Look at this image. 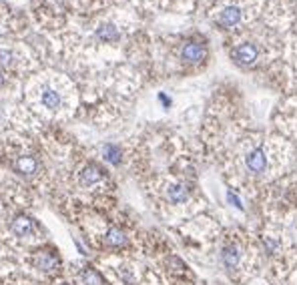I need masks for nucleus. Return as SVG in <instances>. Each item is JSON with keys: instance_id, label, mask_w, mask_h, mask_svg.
I'll list each match as a JSON object with an SVG mask.
<instances>
[{"instance_id": "f257e3e1", "label": "nucleus", "mask_w": 297, "mask_h": 285, "mask_svg": "<svg viewBox=\"0 0 297 285\" xmlns=\"http://www.w3.org/2000/svg\"><path fill=\"white\" fill-rule=\"evenodd\" d=\"M35 265L40 269V271H56L58 267H61V259H58V255L54 251H48V249H42L38 255L35 257Z\"/></svg>"}, {"instance_id": "ddd939ff", "label": "nucleus", "mask_w": 297, "mask_h": 285, "mask_svg": "<svg viewBox=\"0 0 297 285\" xmlns=\"http://www.w3.org/2000/svg\"><path fill=\"white\" fill-rule=\"evenodd\" d=\"M40 101H42V105L46 109H58V107H61V97H58V92L52 90V88H44L42 90Z\"/></svg>"}, {"instance_id": "423d86ee", "label": "nucleus", "mask_w": 297, "mask_h": 285, "mask_svg": "<svg viewBox=\"0 0 297 285\" xmlns=\"http://www.w3.org/2000/svg\"><path fill=\"white\" fill-rule=\"evenodd\" d=\"M183 58L187 60V62H201L203 58H205V46L203 44H199V42H187L185 46H183Z\"/></svg>"}, {"instance_id": "a211bd4d", "label": "nucleus", "mask_w": 297, "mask_h": 285, "mask_svg": "<svg viewBox=\"0 0 297 285\" xmlns=\"http://www.w3.org/2000/svg\"><path fill=\"white\" fill-rule=\"evenodd\" d=\"M159 99H161V101H163V103H165V105H167V107H169V105H171V101H169V99H167V97H165V94H159Z\"/></svg>"}, {"instance_id": "0eeeda50", "label": "nucleus", "mask_w": 297, "mask_h": 285, "mask_svg": "<svg viewBox=\"0 0 297 285\" xmlns=\"http://www.w3.org/2000/svg\"><path fill=\"white\" fill-rule=\"evenodd\" d=\"M239 20H241V10L237 8V6H227L219 14V24L225 26V28H231L235 24H239Z\"/></svg>"}, {"instance_id": "f3484780", "label": "nucleus", "mask_w": 297, "mask_h": 285, "mask_svg": "<svg viewBox=\"0 0 297 285\" xmlns=\"http://www.w3.org/2000/svg\"><path fill=\"white\" fill-rule=\"evenodd\" d=\"M227 197H229V201H231V203H233L235 207H241V203H239V199H237V197H235L233 193H227Z\"/></svg>"}, {"instance_id": "7ed1b4c3", "label": "nucleus", "mask_w": 297, "mask_h": 285, "mask_svg": "<svg viewBox=\"0 0 297 285\" xmlns=\"http://www.w3.org/2000/svg\"><path fill=\"white\" fill-rule=\"evenodd\" d=\"M105 179V171L99 167V165H86L82 171H80V183L84 187H93L97 183H101Z\"/></svg>"}, {"instance_id": "f8f14e48", "label": "nucleus", "mask_w": 297, "mask_h": 285, "mask_svg": "<svg viewBox=\"0 0 297 285\" xmlns=\"http://www.w3.org/2000/svg\"><path fill=\"white\" fill-rule=\"evenodd\" d=\"M97 39L103 41V42H112V41L118 39V30H116V26H112V24H103V26L97 30Z\"/></svg>"}, {"instance_id": "6ab92c4d", "label": "nucleus", "mask_w": 297, "mask_h": 285, "mask_svg": "<svg viewBox=\"0 0 297 285\" xmlns=\"http://www.w3.org/2000/svg\"><path fill=\"white\" fill-rule=\"evenodd\" d=\"M2 82H4V73H2V69H0V86H2Z\"/></svg>"}, {"instance_id": "6e6552de", "label": "nucleus", "mask_w": 297, "mask_h": 285, "mask_svg": "<svg viewBox=\"0 0 297 285\" xmlns=\"http://www.w3.org/2000/svg\"><path fill=\"white\" fill-rule=\"evenodd\" d=\"M167 197H169L171 203H185V201L189 199V189H187V185H183V183H175V185L169 187Z\"/></svg>"}, {"instance_id": "39448f33", "label": "nucleus", "mask_w": 297, "mask_h": 285, "mask_svg": "<svg viewBox=\"0 0 297 285\" xmlns=\"http://www.w3.org/2000/svg\"><path fill=\"white\" fill-rule=\"evenodd\" d=\"M233 56H235L237 62H241V65H253V62L257 60V46L251 44V42H245V44L235 48Z\"/></svg>"}, {"instance_id": "4468645a", "label": "nucleus", "mask_w": 297, "mask_h": 285, "mask_svg": "<svg viewBox=\"0 0 297 285\" xmlns=\"http://www.w3.org/2000/svg\"><path fill=\"white\" fill-rule=\"evenodd\" d=\"M103 155H105V161H109L112 165H118L121 159H123V153H121V149H118L116 145H105L103 147Z\"/></svg>"}, {"instance_id": "9b49d317", "label": "nucleus", "mask_w": 297, "mask_h": 285, "mask_svg": "<svg viewBox=\"0 0 297 285\" xmlns=\"http://www.w3.org/2000/svg\"><path fill=\"white\" fill-rule=\"evenodd\" d=\"M38 169V163L33 159V157H20L16 161V171L22 175H35Z\"/></svg>"}, {"instance_id": "9d476101", "label": "nucleus", "mask_w": 297, "mask_h": 285, "mask_svg": "<svg viewBox=\"0 0 297 285\" xmlns=\"http://www.w3.org/2000/svg\"><path fill=\"white\" fill-rule=\"evenodd\" d=\"M221 259H223V263H225V267H229V269H235L237 265H239V259H241V255H239V249L237 247H225L223 249V253H221Z\"/></svg>"}, {"instance_id": "20e7f679", "label": "nucleus", "mask_w": 297, "mask_h": 285, "mask_svg": "<svg viewBox=\"0 0 297 285\" xmlns=\"http://www.w3.org/2000/svg\"><path fill=\"white\" fill-rule=\"evenodd\" d=\"M10 229L18 237H28V235H33V231H35V223H33V219H28L26 215H16L12 219Z\"/></svg>"}, {"instance_id": "f03ea898", "label": "nucleus", "mask_w": 297, "mask_h": 285, "mask_svg": "<svg viewBox=\"0 0 297 285\" xmlns=\"http://www.w3.org/2000/svg\"><path fill=\"white\" fill-rule=\"evenodd\" d=\"M245 165L251 173H263L267 167V157L263 149H253L247 157H245Z\"/></svg>"}, {"instance_id": "dca6fc26", "label": "nucleus", "mask_w": 297, "mask_h": 285, "mask_svg": "<svg viewBox=\"0 0 297 285\" xmlns=\"http://www.w3.org/2000/svg\"><path fill=\"white\" fill-rule=\"evenodd\" d=\"M12 62V52L10 50H0V67H8Z\"/></svg>"}, {"instance_id": "2eb2a0df", "label": "nucleus", "mask_w": 297, "mask_h": 285, "mask_svg": "<svg viewBox=\"0 0 297 285\" xmlns=\"http://www.w3.org/2000/svg\"><path fill=\"white\" fill-rule=\"evenodd\" d=\"M82 281H84V285H101V275L95 269H84Z\"/></svg>"}, {"instance_id": "1a4fd4ad", "label": "nucleus", "mask_w": 297, "mask_h": 285, "mask_svg": "<svg viewBox=\"0 0 297 285\" xmlns=\"http://www.w3.org/2000/svg\"><path fill=\"white\" fill-rule=\"evenodd\" d=\"M105 241H107V245H109V247H125V245L129 243L127 235H125L121 229H114V227L107 231Z\"/></svg>"}, {"instance_id": "aec40b11", "label": "nucleus", "mask_w": 297, "mask_h": 285, "mask_svg": "<svg viewBox=\"0 0 297 285\" xmlns=\"http://www.w3.org/2000/svg\"><path fill=\"white\" fill-rule=\"evenodd\" d=\"M61 285H69V283H61Z\"/></svg>"}]
</instances>
